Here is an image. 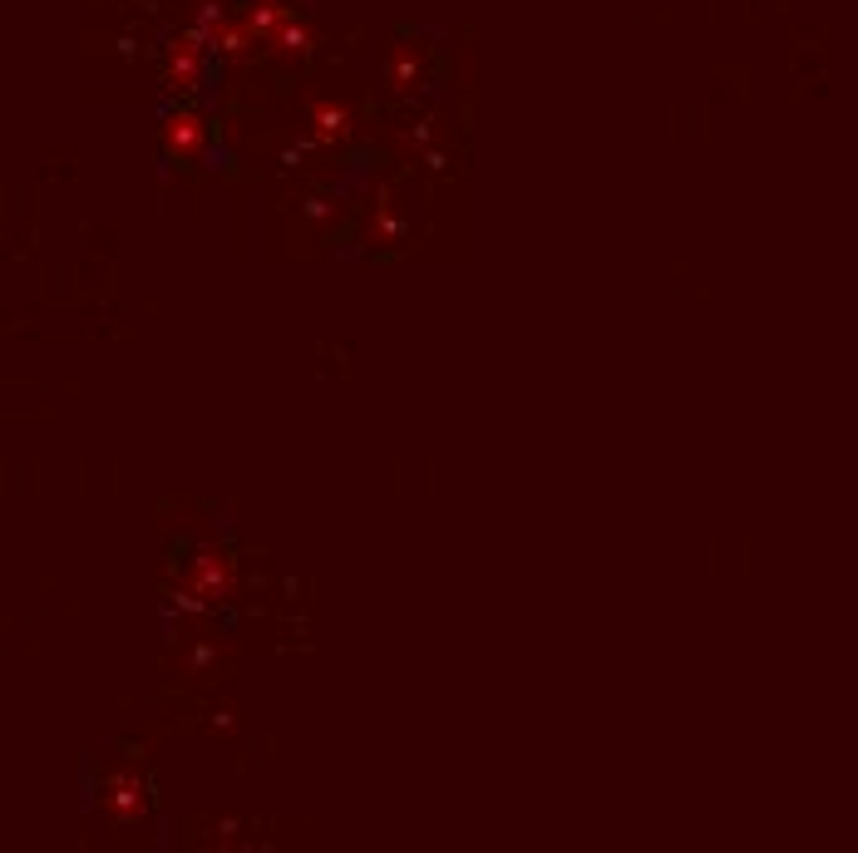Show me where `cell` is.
<instances>
[{
  "mask_svg": "<svg viewBox=\"0 0 858 853\" xmlns=\"http://www.w3.org/2000/svg\"><path fill=\"white\" fill-rule=\"evenodd\" d=\"M346 129H351V113L341 109V105H316V109H312V139H316V143L346 139Z\"/></svg>",
  "mask_w": 858,
  "mask_h": 853,
  "instance_id": "obj_4",
  "label": "cell"
},
{
  "mask_svg": "<svg viewBox=\"0 0 858 853\" xmlns=\"http://www.w3.org/2000/svg\"><path fill=\"white\" fill-rule=\"evenodd\" d=\"M139 804H144V790H139V780H134V775H124V780L109 784L105 810H109L114 819H134V814H139Z\"/></svg>",
  "mask_w": 858,
  "mask_h": 853,
  "instance_id": "obj_5",
  "label": "cell"
},
{
  "mask_svg": "<svg viewBox=\"0 0 858 853\" xmlns=\"http://www.w3.org/2000/svg\"><path fill=\"white\" fill-rule=\"evenodd\" d=\"M306 30L302 26H292V20H286V26L277 30V36H272V54H282V60H302L306 54Z\"/></svg>",
  "mask_w": 858,
  "mask_h": 853,
  "instance_id": "obj_6",
  "label": "cell"
},
{
  "mask_svg": "<svg viewBox=\"0 0 858 853\" xmlns=\"http://www.w3.org/2000/svg\"><path fill=\"white\" fill-rule=\"evenodd\" d=\"M203 50H208V36H203V30H188V36L168 50V89H193L198 85Z\"/></svg>",
  "mask_w": 858,
  "mask_h": 853,
  "instance_id": "obj_2",
  "label": "cell"
},
{
  "mask_svg": "<svg viewBox=\"0 0 858 853\" xmlns=\"http://www.w3.org/2000/svg\"><path fill=\"white\" fill-rule=\"evenodd\" d=\"M164 139H168V153L178 158H198L203 143H208V129H203L198 113H174V119L164 123Z\"/></svg>",
  "mask_w": 858,
  "mask_h": 853,
  "instance_id": "obj_3",
  "label": "cell"
},
{
  "mask_svg": "<svg viewBox=\"0 0 858 853\" xmlns=\"http://www.w3.org/2000/svg\"><path fill=\"white\" fill-rule=\"evenodd\" d=\"M233 583H237V563L227 557V548H203V553L188 563V573H183V587H188L193 602H223V597H233Z\"/></svg>",
  "mask_w": 858,
  "mask_h": 853,
  "instance_id": "obj_1",
  "label": "cell"
}]
</instances>
